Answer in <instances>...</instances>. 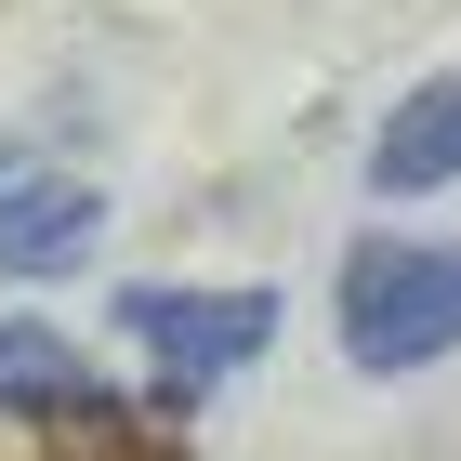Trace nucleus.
Segmentation results:
<instances>
[{
  "label": "nucleus",
  "instance_id": "obj_1",
  "mask_svg": "<svg viewBox=\"0 0 461 461\" xmlns=\"http://www.w3.org/2000/svg\"><path fill=\"white\" fill-rule=\"evenodd\" d=\"M343 356L383 369V383L461 356V238H356L343 250Z\"/></svg>",
  "mask_w": 461,
  "mask_h": 461
},
{
  "label": "nucleus",
  "instance_id": "obj_2",
  "mask_svg": "<svg viewBox=\"0 0 461 461\" xmlns=\"http://www.w3.org/2000/svg\"><path fill=\"white\" fill-rule=\"evenodd\" d=\"M119 330L172 369V395H212L224 369H250V356L277 343V290H172V277H132V290H119Z\"/></svg>",
  "mask_w": 461,
  "mask_h": 461
},
{
  "label": "nucleus",
  "instance_id": "obj_3",
  "mask_svg": "<svg viewBox=\"0 0 461 461\" xmlns=\"http://www.w3.org/2000/svg\"><path fill=\"white\" fill-rule=\"evenodd\" d=\"M93 238H106V198H93L67 158L0 145V277H67Z\"/></svg>",
  "mask_w": 461,
  "mask_h": 461
},
{
  "label": "nucleus",
  "instance_id": "obj_4",
  "mask_svg": "<svg viewBox=\"0 0 461 461\" xmlns=\"http://www.w3.org/2000/svg\"><path fill=\"white\" fill-rule=\"evenodd\" d=\"M369 185H383V198H435V185H461V67L422 79V93H395V119L369 132Z\"/></svg>",
  "mask_w": 461,
  "mask_h": 461
},
{
  "label": "nucleus",
  "instance_id": "obj_5",
  "mask_svg": "<svg viewBox=\"0 0 461 461\" xmlns=\"http://www.w3.org/2000/svg\"><path fill=\"white\" fill-rule=\"evenodd\" d=\"M0 422H119V409L79 369V343H53L40 317H0Z\"/></svg>",
  "mask_w": 461,
  "mask_h": 461
}]
</instances>
